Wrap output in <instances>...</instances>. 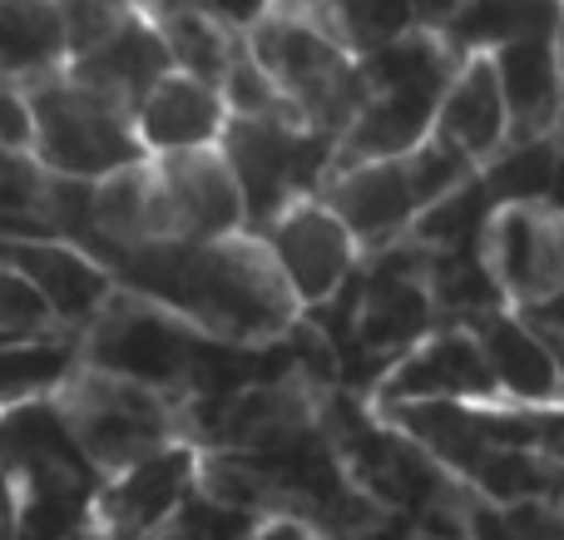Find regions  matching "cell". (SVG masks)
<instances>
[{"label": "cell", "mask_w": 564, "mask_h": 540, "mask_svg": "<svg viewBox=\"0 0 564 540\" xmlns=\"http://www.w3.org/2000/svg\"><path fill=\"white\" fill-rule=\"evenodd\" d=\"M119 293L159 307L224 347H273L297 333L302 307L273 253L258 234L218 244H154V248H99L89 253Z\"/></svg>", "instance_id": "cell-1"}, {"label": "cell", "mask_w": 564, "mask_h": 540, "mask_svg": "<svg viewBox=\"0 0 564 540\" xmlns=\"http://www.w3.org/2000/svg\"><path fill=\"white\" fill-rule=\"evenodd\" d=\"M248 55L312 134L337 144L351 129L367 85L361 60L341 45L332 6H258V20L248 25Z\"/></svg>", "instance_id": "cell-2"}, {"label": "cell", "mask_w": 564, "mask_h": 540, "mask_svg": "<svg viewBox=\"0 0 564 540\" xmlns=\"http://www.w3.org/2000/svg\"><path fill=\"white\" fill-rule=\"evenodd\" d=\"M456 65L460 60L451 55V45L431 25H421V30H411V35L361 55L367 99H361L351 129L337 139L332 174L357 169V164H377V159L411 154V149L426 144L431 129H436L441 95H446Z\"/></svg>", "instance_id": "cell-3"}, {"label": "cell", "mask_w": 564, "mask_h": 540, "mask_svg": "<svg viewBox=\"0 0 564 540\" xmlns=\"http://www.w3.org/2000/svg\"><path fill=\"white\" fill-rule=\"evenodd\" d=\"M50 402H55L69 446L85 456V466L99 482L134 472L139 462H154L169 446H194L184 407L134 377L105 372V367L79 363L50 392Z\"/></svg>", "instance_id": "cell-4"}, {"label": "cell", "mask_w": 564, "mask_h": 540, "mask_svg": "<svg viewBox=\"0 0 564 540\" xmlns=\"http://www.w3.org/2000/svg\"><path fill=\"white\" fill-rule=\"evenodd\" d=\"M476 179H480V169L470 159H460L456 149L426 139L411 154L341 169V174H332L322 184L317 198L347 224L361 258H377V253L401 248L421 228V218L436 214L446 198H456Z\"/></svg>", "instance_id": "cell-5"}, {"label": "cell", "mask_w": 564, "mask_h": 540, "mask_svg": "<svg viewBox=\"0 0 564 540\" xmlns=\"http://www.w3.org/2000/svg\"><path fill=\"white\" fill-rule=\"evenodd\" d=\"M25 99H30V119H35V149H30V159L40 164L45 179L89 188V184H105V179L144 164L134 119L124 109L105 105L99 95H89L85 85H75L65 69L30 85Z\"/></svg>", "instance_id": "cell-6"}, {"label": "cell", "mask_w": 564, "mask_h": 540, "mask_svg": "<svg viewBox=\"0 0 564 540\" xmlns=\"http://www.w3.org/2000/svg\"><path fill=\"white\" fill-rule=\"evenodd\" d=\"M476 258L506 313L525 317L555 303L564 293V204L555 198L496 204L480 224Z\"/></svg>", "instance_id": "cell-7"}, {"label": "cell", "mask_w": 564, "mask_h": 540, "mask_svg": "<svg viewBox=\"0 0 564 540\" xmlns=\"http://www.w3.org/2000/svg\"><path fill=\"white\" fill-rule=\"evenodd\" d=\"M224 159L243 188L248 234L273 224L288 204L322 194L337 144L302 125H268V119H234L224 134Z\"/></svg>", "instance_id": "cell-8"}, {"label": "cell", "mask_w": 564, "mask_h": 540, "mask_svg": "<svg viewBox=\"0 0 564 540\" xmlns=\"http://www.w3.org/2000/svg\"><path fill=\"white\" fill-rule=\"evenodd\" d=\"M154 198V244H218L248 234V208L224 149L144 159Z\"/></svg>", "instance_id": "cell-9"}, {"label": "cell", "mask_w": 564, "mask_h": 540, "mask_svg": "<svg viewBox=\"0 0 564 540\" xmlns=\"http://www.w3.org/2000/svg\"><path fill=\"white\" fill-rule=\"evenodd\" d=\"M367 407L377 417L401 412V407H500V387L490 377V363L480 353L476 333L460 323H446L377 377V387L367 392Z\"/></svg>", "instance_id": "cell-10"}, {"label": "cell", "mask_w": 564, "mask_h": 540, "mask_svg": "<svg viewBox=\"0 0 564 540\" xmlns=\"http://www.w3.org/2000/svg\"><path fill=\"white\" fill-rule=\"evenodd\" d=\"M258 238H263V248L273 253L278 273L288 278L302 313L327 307L337 293H347V283L361 273V263H367L357 238L347 234V224H341L317 194L288 204L273 224L258 228Z\"/></svg>", "instance_id": "cell-11"}, {"label": "cell", "mask_w": 564, "mask_h": 540, "mask_svg": "<svg viewBox=\"0 0 564 540\" xmlns=\"http://www.w3.org/2000/svg\"><path fill=\"white\" fill-rule=\"evenodd\" d=\"M198 496V446H169L134 472L109 476L89 511V540H154Z\"/></svg>", "instance_id": "cell-12"}, {"label": "cell", "mask_w": 564, "mask_h": 540, "mask_svg": "<svg viewBox=\"0 0 564 540\" xmlns=\"http://www.w3.org/2000/svg\"><path fill=\"white\" fill-rule=\"evenodd\" d=\"M0 268L20 273L40 298L50 303L59 333L85 337L95 327V317L109 307V298L119 293L109 283V273L85 253V248L65 244L55 234H0Z\"/></svg>", "instance_id": "cell-13"}, {"label": "cell", "mask_w": 564, "mask_h": 540, "mask_svg": "<svg viewBox=\"0 0 564 540\" xmlns=\"http://www.w3.org/2000/svg\"><path fill=\"white\" fill-rule=\"evenodd\" d=\"M144 15L154 20L174 75L224 89L248 50V25L258 20V6H184V0H169V6H144Z\"/></svg>", "instance_id": "cell-14"}, {"label": "cell", "mask_w": 564, "mask_h": 540, "mask_svg": "<svg viewBox=\"0 0 564 540\" xmlns=\"http://www.w3.org/2000/svg\"><path fill=\"white\" fill-rule=\"evenodd\" d=\"M169 69L174 65H169V50H164V40H159L154 20L144 15V6H129L124 25L109 30L95 50L69 60L65 75L75 79V85H85L89 95H99L105 105L124 109V115L134 119L139 105L149 99V89H154Z\"/></svg>", "instance_id": "cell-15"}, {"label": "cell", "mask_w": 564, "mask_h": 540, "mask_svg": "<svg viewBox=\"0 0 564 540\" xmlns=\"http://www.w3.org/2000/svg\"><path fill=\"white\" fill-rule=\"evenodd\" d=\"M431 139L446 149H456L460 159L486 174L496 159H506L510 149V115H506V89H500L496 60L490 55H470L456 65L446 95L436 109V129Z\"/></svg>", "instance_id": "cell-16"}, {"label": "cell", "mask_w": 564, "mask_h": 540, "mask_svg": "<svg viewBox=\"0 0 564 540\" xmlns=\"http://www.w3.org/2000/svg\"><path fill=\"white\" fill-rule=\"evenodd\" d=\"M564 35V30H560ZM560 35H530L516 45H500L496 75L506 89V115H510V149H530L555 139L564 119V60ZM506 149V154H510Z\"/></svg>", "instance_id": "cell-17"}, {"label": "cell", "mask_w": 564, "mask_h": 540, "mask_svg": "<svg viewBox=\"0 0 564 540\" xmlns=\"http://www.w3.org/2000/svg\"><path fill=\"white\" fill-rule=\"evenodd\" d=\"M234 125L224 105V89L188 79L169 69L149 99L134 115V134L144 159H164V154H198V149H224V134Z\"/></svg>", "instance_id": "cell-18"}, {"label": "cell", "mask_w": 564, "mask_h": 540, "mask_svg": "<svg viewBox=\"0 0 564 540\" xmlns=\"http://www.w3.org/2000/svg\"><path fill=\"white\" fill-rule=\"evenodd\" d=\"M476 333L480 353L490 363V377L500 387V407H525V412H550L564 407V382L555 347L516 313H490L476 323H460Z\"/></svg>", "instance_id": "cell-19"}, {"label": "cell", "mask_w": 564, "mask_h": 540, "mask_svg": "<svg viewBox=\"0 0 564 540\" xmlns=\"http://www.w3.org/2000/svg\"><path fill=\"white\" fill-rule=\"evenodd\" d=\"M50 337H65L55 323V313H50V303L20 273L0 268V347L50 343Z\"/></svg>", "instance_id": "cell-20"}, {"label": "cell", "mask_w": 564, "mask_h": 540, "mask_svg": "<svg viewBox=\"0 0 564 540\" xmlns=\"http://www.w3.org/2000/svg\"><path fill=\"white\" fill-rule=\"evenodd\" d=\"M253 521H243V516L234 511H218L214 501H204V496H194V501L184 506V516H178L169 531H159L154 540H238Z\"/></svg>", "instance_id": "cell-21"}, {"label": "cell", "mask_w": 564, "mask_h": 540, "mask_svg": "<svg viewBox=\"0 0 564 540\" xmlns=\"http://www.w3.org/2000/svg\"><path fill=\"white\" fill-rule=\"evenodd\" d=\"M129 15V6H59V20H65V50L69 60L95 50L109 30H119Z\"/></svg>", "instance_id": "cell-22"}, {"label": "cell", "mask_w": 564, "mask_h": 540, "mask_svg": "<svg viewBox=\"0 0 564 540\" xmlns=\"http://www.w3.org/2000/svg\"><path fill=\"white\" fill-rule=\"evenodd\" d=\"M30 149H35V119H30L25 89L0 85V154L30 159Z\"/></svg>", "instance_id": "cell-23"}, {"label": "cell", "mask_w": 564, "mask_h": 540, "mask_svg": "<svg viewBox=\"0 0 564 540\" xmlns=\"http://www.w3.org/2000/svg\"><path fill=\"white\" fill-rule=\"evenodd\" d=\"M525 323L535 327L545 343H560V337H564V293L555 298V303H545V307H535V313H525Z\"/></svg>", "instance_id": "cell-24"}, {"label": "cell", "mask_w": 564, "mask_h": 540, "mask_svg": "<svg viewBox=\"0 0 564 540\" xmlns=\"http://www.w3.org/2000/svg\"><path fill=\"white\" fill-rule=\"evenodd\" d=\"M0 540H20V511H15V482L0 466Z\"/></svg>", "instance_id": "cell-25"}, {"label": "cell", "mask_w": 564, "mask_h": 540, "mask_svg": "<svg viewBox=\"0 0 564 540\" xmlns=\"http://www.w3.org/2000/svg\"><path fill=\"white\" fill-rule=\"evenodd\" d=\"M238 540H317V536L292 526V521H253Z\"/></svg>", "instance_id": "cell-26"}, {"label": "cell", "mask_w": 564, "mask_h": 540, "mask_svg": "<svg viewBox=\"0 0 564 540\" xmlns=\"http://www.w3.org/2000/svg\"><path fill=\"white\" fill-rule=\"evenodd\" d=\"M550 347H555V363H560V382H564V337H560V343H550Z\"/></svg>", "instance_id": "cell-27"}, {"label": "cell", "mask_w": 564, "mask_h": 540, "mask_svg": "<svg viewBox=\"0 0 564 540\" xmlns=\"http://www.w3.org/2000/svg\"><path fill=\"white\" fill-rule=\"evenodd\" d=\"M85 540H89V536H85Z\"/></svg>", "instance_id": "cell-28"}]
</instances>
